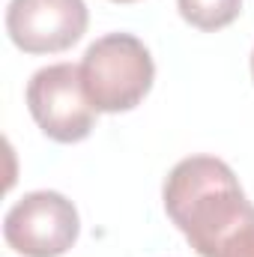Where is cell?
<instances>
[{
    "label": "cell",
    "mask_w": 254,
    "mask_h": 257,
    "mask_svg": "<svg viewBox=\"0 0 254 257\" xmlns=\"http://www.w3.org/2000/svg\"><path fill=\"white\" fill-rule=\"evenodd\" d=\"M27 108L36 126L57 144L84 141L96 123V108L84 90L81 66L75 63L39 69L27 84Z\"/></svg>",
    "instance_id": "3957f363"
},
{
    "label": "cell",
    "mask_w": 254,
    "mask_h": 257,
    "mask_svg": "<svg viewBox=\"0 0 254 257\" xmlns=\"http://www.w3.org/2000/svg\"><path fill=\"white\" fill-rule=\"evenodd\" d=\"M81 221L75 203L60 192H30L3 215V239L24 257H60L78 239Z\"/></svg>",
    "instance_id": "277c9868"
},
{
    "label": "cell",
    "mask_w": 254,
    "mask_h": 257,
    "mask_svg": "<svg viewBox=\"0 0 254 257\" xmlns=\"http://www.w3.org/2000/svg\"><path fill=\"white\" fill-rule=\"evenodd\" d=\"M81 78L96 111L120 114L144 102L156 78V63L138 36L108 33L84 51Z\"/></svg>",
    "instance_id": "7a4b0ae2"
},
{
    "label": "cell",
    "mask_w": 254,
    "mask_h": 257,
    "mask_svg": "<svg viewBox=\"0 0 254 257\" xmlns=\"http://www.w3.org/2000/svg\"><path fill=\"white\" fill-rule=\"evenodd\" d=\"M114 3H135V0H114Z\"/></svg>",
    "instance_id": "9c48e42d"
},
{
    "label": "cell",
    "mask_w": 254,
    "mask_h": 257,
    "mask_svg": "<svg viewBox=\"0 0 254 257\" xmlns=\"http://www.w3.org/2000/svg\"><path fill=\"white\" fill-rule=\"evenodd\" d=\"M180 15L197 30H221L233 24L242 12V0H177Z\"/></svg>",
    "instance_id": "8992f818"
},
{
    "label": "cell",
    "mask_w": 254,
    "mask_h": 257,
    "mask_svg": "<svg viewBox=\"0 0 254 257\" xmlns=\"http://www.w3.org/2000/svg\"><path fill=\"white\" fill-rule=\"evenodd\" d=\"M168 218L200 257H221L254 230V203L233 168L215 156H189L174 165L162 189Z\"/></svg>",
    "instance_id": "6da1fadb"
},
{
    "label": "cell",
    "mask_w": 254,
    "mask_h": 257,
    "mask_svg": "<svg viewBox=\"0 0 254 257\" xmlns=\"http://www.w3.org/2000/svg\"><path fill=\"white\" fill-rule=\"evenodd\" d=\"M221 257H254V230L248 233V236H242L233 248H227Z\"/></svg>",
    "instance_id": "52a82bcc"
},
{
    "label": "cell",
    "mask_w": 254,
    "mask_h": 257,
    "mask_svg": "<svg viewBox=\"0 0 254 257\" xmlns=\"http://www.w3.org/2000/svg\"><path fill=\"white\" fill-rule=\"evenodd\" d=\"M251 78H254V51H251Z\"/></svg>",
    "instance_id": "ba28073f"
},
{
    "label": "cell",
    "mask_w": 254,
    "mask_h": 257,
    "mask_svg": "<svg viewBox=\"0 0 254 257\" xmlns=\"http://www.w3.org/2000/svg\"><path fill=\"white\" fill-rule=\"evenodd\" d=\"M90 24L84 0H9L6 33L24 54H57L72 48Z\"/></svg>",
    "instance_id": "5b68a950"
}]
</instances>
